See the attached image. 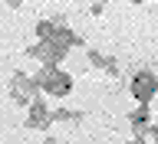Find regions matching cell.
Listing matches in <instances>:
<instances>
[{"mask_svg": "<svg viewBox=\"0 0 158 144\" xmlns=\"http://www.w3.org/2000/svg\"><path fill=\"white\" fill-rule=\"evenodd\" d=\"M33 82H36L40 92L49 95V98H66L69 92H73V76L63 72L59 66H40L36 72H33Z\"/></svg>", "mask_w": 158, "mask_h": 144, "instance_id": "6da1fadb", "label": "cell"}, {"mask_svg": "<svg viewBox=\"0 0 158 144\" xmlns=\"http://www.w3.org/2000/svg\"><path fill=\"white\" fill-rule=\"evenodd\" d=\"M128 92H132V98H135L138 105H152L158 98V72H152V69H138V72H132V79H128Z\"/></svg>", "mask_w": 158, "mask_h": 144, "instance_id": "7a4b0ae2", "label": "cell"}, {"mask_svg": "<svg viewBox=\"0 0 158 144\" xmlns=\"http://www.w3.org/2000/svg\"><path fill=\"white\" fill-rule=\"evenodd\" d=\"M7 92H10V98H13V105H17V108H27L33 98L43 95V92H40V85L33 82V76H27V72H13V76H10Z\"/></svg>", "mask_w": 158, "mask_h": 144, "instance_id": "3957f363", "label": "cell"}, {"mask_svg": "<svg viewBox=\"0 0 158 144\" xmlns=\"http://www.w3.org/2000/svg\"><path fill=\"white\" fill-rule=\"evenodd\" d=\"M27 56L36 59L40 66H63V59L69 56V49L53 43V39H36L33 46H27Z\"/></svg>", "mask_w": 158, "mask_h": 144, "instance_id": "277c9868", "label": "cell"}, {"mask_svg": "<svg viewBox=\"0 0 158 144\" xmlns=\"http://www.w3.org/2000/svg\"><path fill=\"white\" fill-rule=\"evenodd\" d=\"M23 111H27L23 125H27L30 131H49V128H53V108L46 105V98H43V95L33 98V102H30Z\"/></svg>", "mask_w": 158, "mask_h": 144, "instance_id": "5b68a950", "label": "cell"}, {"mask_svg": "<svg viewBox=\"0 0 158 144\" xmlns=\"http://www.w3.org/2000/svg\"><path fill=\"white\" fill-rule=\"evenodd\" d=\"M128 125H132V134H145L152 125V105H135L128 111Z\"/></svg>", "mask_w": 158, "mask_h": 144, "instance_id": "8992f818", "label": "cell"}, {"mask_svg": "<svg viewBox=\"0 0 158 144\" xmlns=\"http://www.w3.org/2000/svg\"><path fill=\"white\" fill-rule=\"evenodd\" d=\"M86 111H76V108H53V125L59 121H82Z\"/></svg>", "mask_w": 158, "mask_h": 144, "instance_id": "52a82bcc", "label": "cell"}, {"mask_svg": "<svg viewBox=\"0 0 158 144\" xmlns=\"http://www.w3.org/2000/svg\"><path fill=\"white\" fill-rule=\"evenodd\" d=\"M102 72H106L109 79H118V76H122V66H118V59H115V56H106V59H102Z\"/></svg>", "mask_w": 158, "mask_h": 144, "instance_id": "ba28073f", "label": "cell"}, {"mask_svg": "<svg viewBox=\"0 0 158 144\" xmlns=\"http://www.w3.org/2000/svg\"><path fill=\"white\" fill-rule=\"evenodd\" d=\"M102 59H106V53H99L96 46H86V62L92 69H99V72H102Z\"/></svg>", "mask_w": 158, "mask_h": 144, "instance_id": "9c48e42d", "label": "cell"}, {"mask_svg": "<svg viewBox=\"0 0 158 144\" xmlns=\"http://www.w3.org/2000/svg\"><path fill=\"white\" fill-rule=\"evenodd\" d=\"M89 13H92V17H102V13H106V3H102V0H96V3L89 7Z\"/></svg>", "mask_w": 158, "mask_h": 144, "instance_id": "30bf717a", "label": "cell"}, {"mask_svg": "<svg viewBox=\"0 0 158 144\" xmlns=\"http://www.w3.org/2000/svg\"><path fill=\"white\" fill-rule=\"evenodd\" d=\"M145 141H148V138H145V134H132V138H128V141H125V144H145Z\"/></svg>", "mask_w": 158, "mask_h": 144, "instance_id": "8fae6325", "label": "cell"}, {"mask_svg": "<svg viewBox=\"0 0 158 144\" xmlns=\"http://www.w3.org/2000/svg\"><path fill=\"white\" fill-rule=\"evenodd\" d=\"M3 7H10V10H20V7H23V0H3Z\"/></svg>", "mask_w": 158, "mask_h": 144, "instance_id": "7c38bea8", "label": "cell"}, {"mask_svg": "<svg viewBox=\"0 0 158 144\" xmlns=\"http://www.w3.org/2000/svg\"><path fill=\"white\" fill-rule=\"evenodd\" d=\"M43 144H56V138H53V134H46V138H43Z\"/></svg>", "mask_w": 158, "mask_h": 144, "instance_id": "4fadbf2b", "label": "cell"}, {"mask_svg": "<svg viewBox=\"0 0 158 144\" xmlns=\"http://www.w3.org/2000/svg\"><path fill=\"white\" fill-rule=\"evenodd\" d=\"M128 3H135V7H142V3H145V0H128Z\"/></svg>", "mask_w": 158, "mask_h": 144, "instance_id": "5bb4252c", "label": "cell"}, {"mask_svg": "<svg viewBox=\"0 0 158 144\" xmlns=\"http://www.w3.org/2000/svg\"><path fill=\"white\" fill-rule=\"evenodd\" d=\"M36 3H40V0H36Z\"/></svg>", "mask_w": 158, "mask_h": 144, "instance_id": "9a60e30c", "label": "cell"}]
</instances>
